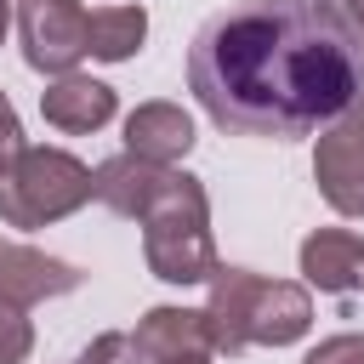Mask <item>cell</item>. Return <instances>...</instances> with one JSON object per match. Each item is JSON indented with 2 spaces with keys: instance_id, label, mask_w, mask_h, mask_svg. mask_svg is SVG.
<instances>
[{
  "instance_id": "1",
  "label": "cell",
  "mask_w": 364,
  "mask_h": 364,
  "mask_svg": "<svg viewBox=\"0 0 364 364\" xmlns=\"http://www.w3.org/2000/svg\"><path fill=\"white\" fill-rule=\"evenodd\" d=\"M188 91L222 131L307 136L364 91V40L336 0H233L193 34Z\"/></svg>"
},
{
  "instance_id": "2",
  "label": "cell",
  "mask_w": 364,
  "mask_h": 364,
  "mask_svg": "<svg viewBox=\"0 0 364 364\" xmlns=\"http://www.w3.org/2000/svg\"><path fill=\"white\" fill-rule=\"evenodd\" d=\"M142 262L154 279L165 284H210L216 262V239H210V199L205 182L176 171L171 193L142 216Z\"/></svg>"
},
{
  "instance_id": "3",
  "label": "cell",
  "mask_w": 364,
  "mask_h": 364,
  "mask_svg": "<svg viewBox=\"0 0 364 364\" xmlns=\"http://www.w3.org/2000/svg\"><path fill=\"white\" fill-rule=\"evenodd\" d=\"M97 199L91 165L63 148H23L0 171V222L6 228H51Z\"/></svg>"
},
{
  "instance_id": "4",
  "label": "cell",
  "mask_w": 364,
  "mask_h": 364,
  "mask_svg": "<svg viewBox=\"0 0 364 364\" xmlns=\"http://www.w3.org/2000/svg\"><path fill=\"white\" fill-rule=\"evenodd\" d=\"M17 40L34 74H74L91 57V11L80 0H17Z\"/></svg>"
},
{
  "instance_id": "5",
  "label": "cell",
  "mask_w": 364,
  "mask_h": 364,
  "mask_svg": "<svg viewBox=\"0 0 364 364\" xmlns=\"http://www.w3.org/2000/svg\"><path fill=\"white\" fill-rule=\"evenodd\" d=\"M91 182H97V199H102L114 216L142 222V216L171 193L176 165H154V159H136V154H114V159H102V165L91 171Z\"/></svg>"
},
{
  "instance_id": "6",
  "label": "cell",
  "mask_w": 364,
  "mask_h": 364,
  "mask_svg": "<svg viewBox=\"0 0 364 364\" xmlns=\"http://www.w3.org/2000/svg\"><path fill=\"white\" fill-rule=\"evenodd\" d=\"M80 267L63 262V256H46L34 245H17V239H0V301H17V307H34V301H51V296H68L80 290Z\"/></svg>"
},
{
  "instance_id": "7",
  "label": "cell",
  "mask_w": 364,
  "mask_h": 364,
  "mask_svg": "<svg viewBox=\"0 0 364 364\" xmlns=\"http://www.w3.org/2000/svg\"><path fill=\"white\" fill-rule=\"evenodd\" d=\"M256 296H262V273H250V267H216V273H210V290H205V330H210V347H216V353L233 358V353L250 347Z\"/></svg>"
},
{
  "instance_id": "8",
  "label": "cell",
  "mask_w": 364,
  "mask_h": 364,
  "mask_svg": "<svg viewBox=\"0 0 364 364\" xmlns=\"http://www.w3.org/2000/svg\"><path fill=\"white\" fill-rule=\"evenodd\" d=\"M313 182H318V193H324L330 210L364 216V136L347 131L341 119L324 125V136L313 148Z\"/></svg>"
},
{
  "instance_id": "9",
  "label": "cell",
  "mask_w": 364,
  "mask_h": 364,
  "mask_svg": "<svg viewBox=\"0 0 364 364\" xmlns=\"http://www.w3.org/2000/svg\"><path fill=\"white\" fill-rule=\"evenodd\" d=\"M131 353L136 364H165V358H193V353H216L210 330H205V307H148L131 330Z\"/></svg>"
},
{
  "instance_id": "10",
  "label": "cell",
  "mask_w": 364,
  "mask_h": 364,
  "mask_svg": "<svg viewBox=\"0 0 364 364\" xmlns=\"http://www.w3.org/2000/svg\"><path fill=\"white\" fill-rule=\"evenodd\" d=\"M301 279L324 296L364 290V239L353 228H318L301 239Z\"/></svg>"
},
{
  "instance_id": "11",
  "label": "cell",
  "mask_w": 364,
  "mask_h": 364,
  "mask_svg": "<svg viewBox=\"0 0 364 364\" xmlns=\"http://www.w3.org/2000/svg\"><path fill=\"white\" fill-rule=\"evenodd\" d=\"M114 108H119V102H114V85H102V80H91V74H63V80H51V85L40 91L46 125H57V131H68V136L108 125Z\"/></svg>"
},
{
  "instance_id": "12",
  "label": "cell",
  "mask_w": 364,
  "mask_h": 364,
  "mask_svg": "<svg viewBox=\"0 0 364 364\" xmlns=\"http://www.w3.org/2000/svg\"><path fill=\"white\" fill-rule=\"evenodd\" d=\"M313 330V296L296 279H262L256 313H250V347H290Z\"/></svg>"
},
{
  "instance_id": "13",
  "label": "cell",
  "mask_w": 364,
  "mask_h": 364,
  "mask_svg": "<svg viewBox=\"0 0 364 364\" xmlns=\"http://www.w3.org/2000/svg\"><path fill=\"white\" fill-rule=\"evenodd\" d=\"M193 148V119L176 102H142L125 114V154L154 159V165H176Z\"/></svg>"
},
{
  "instance_id": "14",
  "label": "cell",
  "mask_w": 364,
  "mask_h": 364,
  "mask_svg": "<svg viewBox=\"0 0 364 364\" xmlns=\"http://www.w3.org/2000/svg\"><path fill=\"white\" fill-rule=\"evenodd\" d=\"M142 40H148V11L142 6H97L91 11V57L125 63V57H136Z\"/></svg>"
},
{
  "instance_id": "15",
  "label": "cell",
  "mask_w": 364,
  "mask_h": 364,
  "mask_svg": "<svg viewBox=\"0 0 364 364\" xmlns=\"http://www.w3.org/2000/svg\"><path fill=\"white\" fill-rule=\"evenodd\" d=\"M28 353H34V324H28V307L0 301V364H23Z\"/></svg>"
},
{
  "instance_id": "16",
  "label": "cell",
  "mask_w": 364,
  "mask_h": 364,
  "mask_svg": "<svg viewBox=\"0 0 364 364\" xmlns=\"http://www.w3.org/2000/svg\"><path fill=\"white\" fill-rule=\"evenodd\" d=\"M301 364H364V336L358 330H341V336H324Z\"/></svg>"
},
{
  "instance_id": "17",
  "label": "cell",
  "mask_w": 364,
  "mask_h": 364,
  "mask_svg": "<svg viewBox=\"0 0 364 364\" xmlns=\"http://www.w3.org/2000/svg\"><path fill=\"white\" fill-rule=\"evenodd\" d=\"M80 364H136V353H131V336H119V330L97 336V341L80 353Z\"/></svg>"
},
{
  "instance_id": "18",
  "label": "cell",
  "mask_w": 364,
  "mask_h": 364,
  "mask_svg": "<svg viewBox=\"0 0 364 364\" xmlns=\"http://www.w3.org/2000/svg\"><path fill=\"white\" fill-rule=\"evenodd\" d=\"M23 148H28V142H23V125H17V108H11V97L0 91V171H6V165H11V159H17Z\"/></svg>"
},
{
  "instance_id": "19",
  "label": "cell",
  "mask_w": 364,
  "mask_h": 364,
  "mask_svg": "<svg viewBox=\"0 0 364 364\" xmlns=\"http://www.w3.org/2000/svg\"><path fill=\"white\" fill-rule=\"evenodd\" d=\"M341 125H347V131H358V136H364V91H358V97H353V108H347V114H341Z\"/></svg>"
},
{
  "instance_id": "20",
  "label": "cell",
  "mask_w": 364,
  "mask_h": 364,
  "mask_svg": "<svg viewBox=\"0 0 364 364\" xmlns=\"http://www.w3.org/2000/svg\"><path fill=\"white\" fill-rule=\"evenodd\" d=\"M336 6L347 11V23H353V28H358V40H364V0H336Z\"/></svg>"
},
{
  "instance_id": "21",
  "label": "cell",
  "mask_w": 364,
  "mask_h": 364,
  "mask_svg": "<svg viewBox=\"0 0 364 364\" xmlns=\"http://www.w3.org/2000/svg\"><path fill=\"white\" fill-rule=\"evenodd\" d=\"M216 353H193V358H165V364H210Z\"/></svg>"
},
{
  "instance_id": "22",
  "label": "cell",
  "mask_w": 364,
  "mask_h": 364,
  "mask_svg": "<svg viewBox=\"0 0 364 364\" xmlns=\"http://www.w3.org/2000/svg\"><path fill=\"white\" fill-rule=\"evenodd\" d=\"M6 28H11V0H0V40H6Z\"/></svg>"
},
{
  "instance_id": "23",
  "label": "cell",
  "mask_w": 364,
  "mask_h": 364,
  "mask_svg": "<svg viewBox=\"0 0 364 364\" xmlns=\"http://www.w3.org/2000/svg\"><path fill=\"white\" fill-rule=\"evenodd\" d=\"M74 364H80V358H74Z\"/></svg>"
}]
</instances>
